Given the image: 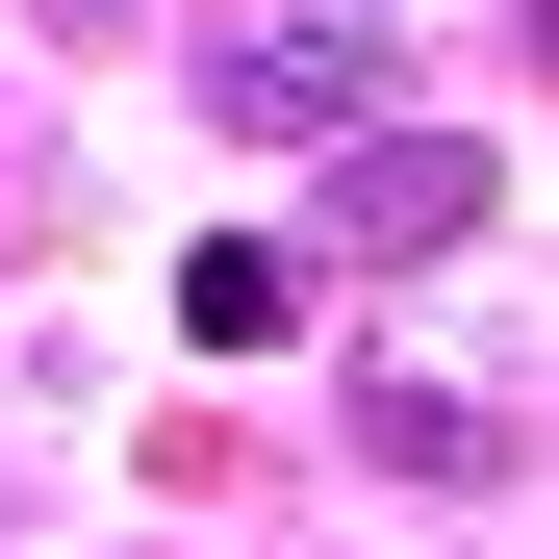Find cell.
Listing matches in <instances>:
<instances>
[{
    "mask_svg": "<svg viewBox=\"0 0 559 559\" xmlns=\"http://www.w3.org/2000/svg\"><path fill=\"white\" fill-rule=\"evenodd\" d=\"M204 103H229L254 153H331L356 103H382V0H331V26H229V51H204Z\"/></svg>",
    "mask_w": 559,
    "mask_h": 559,
    "instance_id": "obj_1",
    "label": "cell"
},
{
    "mask_svg": "<svg viewBox=\"0 0 559 559\" xmlns=\"http://www.w3.org/2000/svg\"><path fill=\"white\" fill-rule=\"evenodd\" d=\"M484 204H509V178L457 153V128H331V254H382V280H407V254H457Z\"/></svg>",
    "mask_w": 559,
    "mask_h": 559,
    "instance_id": "obj_2",
    "label": "cell"
},
{
    "mask_svg": "<svg viewBox=\"0 0 559 559\" xmlns=\"http://www.w3.org/2000/svg\"><path fill=\"white\" fill-rule=\"evenodd\" d=\"M356 432H382L407 484H509V382H484V356H382V382H356Z\"/></svg>",
    "mask_w": 559,
    "mask_h": 559,
    "instance_id": "obj_3",
    "label": "cell"
},
{
    "mask_svg": "<svg viewBox=\"0 0 559 559\" xmlns=\"http://www.w3.org/2000/svg\"><path fill=\"white\" fill-rule=\"evenodd\" d=\"M280 306H306V280H280V254H254V229H229V254H204V280H178V331H204V356H254V331H280Z\"/></svg>",
    "mask_w": 559,
    "mask_h": 559,
    "instance_id": "obj_4",
    "label": "cell"
}]
</instances>
